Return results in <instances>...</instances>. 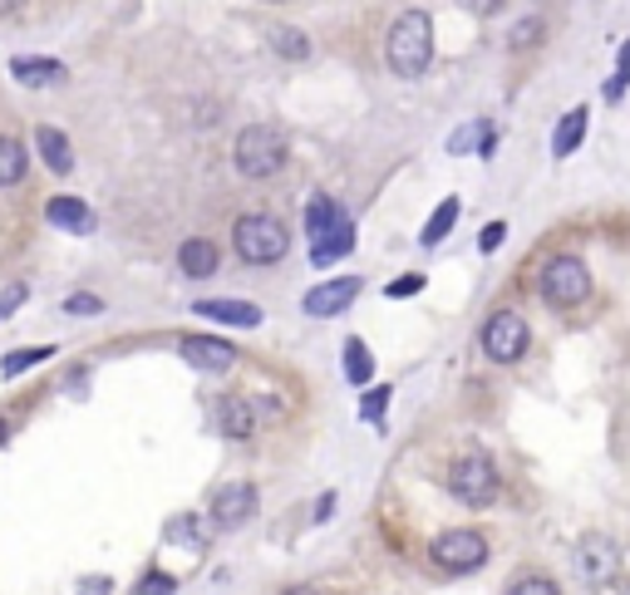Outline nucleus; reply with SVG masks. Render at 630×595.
Instances as JSON below:
<instances>
[{
	"label": "nucleus",
	"mask_w": 630,
	"mask_h": 595,
	"mask_svg": "<svg viewBox=\"0 0 630 595\" xmlns=\"http://www.w3.org/2000/svg\"><path fill=\"white\" fill-rule=\"evenodd\" d=\"M306 237H311V266H335L355 251V221L330 193H315L306 202Z\"/></svg>",
	"instance_id": "nucleus-1"
},
{
	"label": "nucleus",
	"mask_w": 630,
	"mask_h": 595,
	"mask_svg": "<svg viewBox=\"0 0 630 595\" xmlns=\"http://www.w3.org/2000/svg\"><path fill=\"white\" fill-rule=\"evenodd\" d=\"M434 60V20L428 10H404L394 15L390 35H384V65H390L399 79H419Z\"/></svg>",
	"instance_id": "nucleus-2"
},
{
	"label": "nucleus",
	"mask_w": 630,
	"mask_h": 595,
	"mask_svg": "<svg viewBox=\"0 0 630 595\" xmlns=\"http://www.w3.org/2000/svg\"><path fill=\"white\" fill-rule=\"evenodd\" d=\"M291 148H286V133L271 129V123H251V129L237 133V148H232V163L241 177H251V183H267V177H276L281 167H286Z\"/></svg>",
	"instance_id": "nucleus-3"
},
{
	"label": "nucleus",
	"mask_w": 630,
	"mask_h": 595,
	"mask_svg": "<svg viewBox=\"0 0 630 595\" xmlns=\"http://www.w3.org/2000/svg\"><path fill=\"white\" fill-rule=\"evenodd\" d=\"M232 247L247 266H276L291 251V231H286V221L271 217V212H247L232 227Z\"/></svg>",
	"instance_id": "nucleus-4"
},
{
	"label": "nucleus",
	"mask_w": 630,
	"mask_h": 595,
	"mask_svg": "<svg viewBox=\"0 0 630 595\" xmlns=\"http://www.w3.org/2000/svg\"><path fill=\"white\" fill-rule=\"evenodd\" d=\"M448 493L464 507H492L502 493V477L488 453H464V458H454V467H448Z\"/></svg>",
	"instance_id": "nucleus-5"
},
{
	"label": "nucleus",
	"mask_w": 630,
	"mask_h": 595,
	"mask_svg": "<svg viewBox=\"0 0 630 595\" xmlns=\"http://www.w3.org/2000/svg\"><path fill=\"white\" fill-rule=\"evenodd\" d=\"M428 561H434V571H444V576H468V571H478L482 561H488V537L472 527H448L434 537Z\"/></svg>",
	"instance_id": "nucleus-6"
},
{
	"label": "nucleus",
	"mask_w": 630,
	"mask_h": 595,
	"mask_svg": "<svg viewBox=\"0 0 630 595\" xmlns=\"http://www.w3.org/2000/svg\"><path fill=\"white\" fill-rule=\"evenodd\" d=\"M591 295V271L582 257H552L542 266V301L556 311H576Z\"/></svg>",
	"instance_id": "nucleus-7"
},
{
	"label": "nucleus",
	"mask_w": 630,
	"mask_h": 595,
	"mask_svg": "<svg viewBox=\"0 0 630 595\" xmlns=\"http://www.w3.org/2000/svg\"><path fill=\"white\" fill-rule=\"evenodd\" d=\"M532 345V325L522 321L518 311H492L488 325H482V355L492 365H518Z\"/></svg>",
	"instance_id": "nucleus-8"
},
{
	"label": "nucleus",
	"mask_w": 630,
	"mask_h": 595,
	"mask_svg": "<svg viewBox=\"0 0 630 595\" xmlns=\"http://www.w3.org/2000/svg\"><path fill=\"white\" fill-rule=\"evenodd\" d=\"M616 571H621V547H616L611 537H582V547H576V576L586 581V586H611Z\"/></svg>",
	"instance_id": "nucleus-9"
},
{
	"label": "nucleus",
	"mask_w": 630,
	"mask_h": 595,
	"mask_svg": "<svg viewBox=\"0 0 630 595\" xmlns=\"http://www.w3.org/2000/svg\"><path fill=\"white\" fill-rule=\"evenodd\" d=\"M257 483H227L213 493V512H207V522H213L217 531H237L247 527L251 517H257Z\"/></svg>",
	"instance_id": "nucleus-10"
},
{
	"label": "nucleus",
	"mask_w": 630,
	"mask_h": 595,
	"mask_svg": "<svg viewBox=\"0 0 630 595\" xmlns=\"http://www.w3.org/2000/svg\"><path fill=\"white\" fill-rule=\"evenodd\" d=\"M360 275H335V281H321L306 291V301H301V311L315 315V321H330V315H345L355 305V295H360Z\"/></svg>",
	"instance_id": "nucleus-11"
},
{
	"label": "nucleus",
	"mask_w": 630,
	"mask_h": 595,
	"mask_svg": "<svg viewBox=\"0 0 630 595\" xmlns=\"http://www.w3.org/2000/svg\"><path fill=\"white\" fill-rule=\"evenodd\" d=\"M177 349H183V359L193 369H203V375H227V369L237 365V349L217 335H187Z\"/></svg>",
	"instance_id": "nucleus-12"
},
{
	"label": "nucleus",
	"mask_w": 630,
	"mask_h": 595,
	"mask_svg": "<svg viewBox=\"0 0 630 595\" xmlns=\"http://www.w3.org/2000/svg\"><path fill=\"white\" fill-rule=\"evenodd\" d=\"M10 74H15L25 89H55V84L69 79V69L59 60H45V55H20L10 60Z\"/></svg>",
	"instance_id": "nucleus-13"
},
{
	"label": "nucleus",
	"mask_w": 630,
	"mask_h": 595,
	"mask_svg": "<svg viewBox=\"0 0 630 595\" xmlns=\"http://www.w3.org/2000/svg\"><path fill=\"white\" fill-rule=\"evenodd\" d=\"M217 429H222L227 439H251V433H257V403L241 394L217 399Z\"/></svg>",
	"instance_id": "nucleus-14"
},
{
	"label": "nucleus",
	"mask_w": 630,
	"mask_h": 595,
	"mask_svg": "<svg viewBox=\"0 0 630 595\" xmlns=\"http://www.w3.org/2000/svg\"><path fill=\"white\" fill-rule=\"evenodd\" d=\"M177 266H183V275H193V281H207V275H217V266H222V251L207 237H187L183 247H177Z\"/></svg>",
	"instance_id": "nucleus-15"
},
{
	"label": "nucleus",
	"mask_w": 630,
	"mask_h": 595,
	"mask_svg": "<svg viewBox=\"0 0 630 595\" xmlns=\"http://www.w3.org/2000/svg\"><path fill=\"white\" fill-rule=\"evenodd\" d=\"M203 321H222V325H237V331H257L261 325V311L251 301H197L193 305Z\"/></svg>",
	"instance_id": "nucleus-16"
},
{
	"label": "nucleus",
	"mask_w": 630,
	"mask_h": 595,
	"mask_svg": "<svg viewBox=\"0 0 630 595\" xmlns=\"http://www.w3.org/2000/svg\"><path fill=\"white\" fill-rule=\"evenodd\" d=\"M45 217L55 221L59 231H75V237H89L94 231V212H89V202H79V197H50Z\"/></svg>",
	"instance_id": "nucleus-17"
},
{
	"label": "nucleus",
	"mask_w": 630,
	"mask_h": 595,
	"mask_svg": "<svg viewBox=\"0 0 630 595\" xmlns=\"http://www.w3.org/2000/svg\"><path fill=\"white\" fill-rule=\"evenodd\" d=\"M163 537L173 541V547H183V551H207V541H213V522H203L197 512H177L173 522L163 527Z\"/></svg>",
	"instance_id": "nucleus-18"
},
{
	"label": "nucleus",
	"mask_w": 630,
	"mask_h": 595,
	"mask_svg": "<svg viewBox=\"0 0 630 595\" xmlns=\"http://www.w3.org/2000/svg\"><path fill=\"white\" fill-rule=\"evenodd\" d=\"M35 143H40V158H45L50 173H75V148H69V138L59 133L55 123H40Z\"/></svg>",
	"instance_id": "nucleus-19"
},
{
	"label": "nucleus",
	"mask_w": 630,
	"mask_h": 595,
	"mask_svg": "<svg viewBox=\"0 0 630 595\" xmlns=\"http://www.w3.org/2000/svg\"><path fill=\"white\" fill-rule=\"evenodd\" d=\"M586 123H591V109H586V104L566 109L562 123H556V133H552V153L556 158H572L576 148H582V138H586Z\"/></svg>",
	"instance_id": "nucleus-20"
},
{
	"label": "nucleus",
	"mask_w": 630,
	"mask_h": 595,
	"mask_svg": "<svg viewBox=\"0 0 630 595\" xmlns=\"http://www.w3.org/2000/svg\"><path fill=\"white\" fill-rule=\"evenodd\" d=\"M345 379H350L355 389H365L374 379V355H370V345L365 339H345Z\"/></svg>",
	"instance_id": "nucleus-21"
},
{
	"label": "nucleus",
	"mask_w": 630,
	"mask_h": 595,
	"mask_svg": "<svg viewBox=\"0 0 630 595\" xmlns=\"http://www.w3.org/2000/svg\"><path fill=\"white\" fill-rule=\"evenodd\" d=\"M458 207H464V202H458V197H444V202H438V212L424 221V231H419V247H438V241H444L448 231H454Z\"/></svg>",
	"instance_id": "nucleus-22"
},
{
	"label": "nucleus",
	"mask_w": 630,
	"mask_h": 595,
	"mask_svg": "<svg viewBox=\"0 0 630 595\" xmlns=\"http://www.w3.org/2000/svg\"><path fill=\"white\" fill-rule=\"evenodd\" d=\"M25 163H30L25 148H20L15 138L0 133V187H15L20 177H25Z\"/></svg>",
	"instance_id": "nucleus-23"
},
{
	"label": "nucleus",
	"mask_w": 630,
	"mask_h": 595,
	"mask_svg": "<svg viewBox=\"0 0 630 595\" xmlns=\"http://www.w3.org/2000/svg\"><path fill=\"white\" fill-rule=\"evenodd\" d=\"M55 355V345H30V349H10L6 359H0V379H15V375H25L30 365H40V359H50Z\"/></svg>",
	"instance_id": "nucleus-24"
},
{
	"label": "nucleus",
	"mask_w": 630,
	"mask_h": 595,
	"mask_svg": "<svg viewBox=\"0 0 630 595\" xmlns=\"http://www.w3.org/2000/svg\"><path fill=\"white\" fill-rule=\"evenodd\" d=\"M271 50H276L281 60H306L311 40L301 35V30H291V25H276V30H271Z\"/></svg>",
	"instance_id": "nucleus-25"
},
{
	"label": "nucleus",
	"mask_w": 630,
	"mask_h": 595,
	"mask_svg": "<svg viewBox=\"0 0 630 595\" xmlns=\"http://www.w3.org/2000/svg\"><path fill=\"white\" fill-rule=\"evenodd\" d=\"M177 591V576H167V571H143L133 595H173Z\"/></svg>",
	"instance_id": "nucleus-26"
},
{
	"label": "nucleus",
	"mask_w": 630,
	"mask_h": 595,
	"mask_svg": "<svg viewBox=\"0 0 630 595\" xmlns=\"http://www.w3.org/2000/svg\"><path fill=\"white\" fill-rule=\"evenodd\" d=\"M394 389H370V394L360 399V413H365V423H380L384 419V403H390Z\"/></svg>",
	"instance_id": "nucleus-27"
},
{
	"label": "nucleus",
	"mask_w": 630,
	"mask_h": 595,
	"mask_svg": "<svg viewBox=\"0 0 630 595\" xmlns=\"http://www.w3.org/2000/svg\"><path fill=\"white\" fill-rule=\"evenodd\" d=\"M626 84H630V40L621 45V65H616L611 84H606V99H621V94H626Z\"/></svg>",
	"instance_id": "nucleus-28"
},
{
	"label": "nucleus",
	"mask_w": 630,
	"mask_h": 595,
	"mask_svg": "<svg viewBox=\"0 0 630 595\" xmlns=\"http://www.w3.org/2000/svg\"><path fill=\"white\" fill-rule=\"evenodd\" d=\"M482 129H488V123H464V129L448 138V153H468L472 143H482Z\"/></svg>",
	"instance_id": "nucleus-29"
},
{
	"label": "nucleus",
	"mask_w": 630,
	"mask_h": 595,
	"mask_svg": "<svg viewBox=\"0 0 630 595\" xmlns=\"http://www.w3.org/2000/svg\"><path fill=\"white\" fill-rule=\"evenodd\" d=\"M419 291H424V275H399V281L384 285V295H390V301H409V295H419Z\"/></svg>",
	"instance_id": "nucleus-30"
},
{
	"label": "nucleus",
	"mask_w": 630,
	"mask_h": 595,
	"mask_svg": "<svg viewBox=\"0 0 630 595\" xmlns=\"http://www.w3.org/2000/svg\"><path fill=\"white\" fill-rule=\"evenodd\" d=\"M30 301V285L25 281H15V285H6L0 291V315H10V311H20V305Z\"/></svg>",
	"instance_id": "nucleus-31"
},
{
	"label": "nucleus",
	"mask_w": 630,
	"mask_h": 595,
	"mask_svg": "<svg viewBox=\"0 0 630 595\" xmlns=\"http://www.w3.org/2000/svg\"><path fill=\"white\" fill-rule=\"evenodd\" d=\"M508 595H562V591H556V581H547V576H528V581H518Z\"/></svg>",
	"instance_id": "nucleus-32"
},
{
	"label": "nucleus",
	"mask_w": 630,
	"mask_h": 595,
	"mask_svg": "<svg viewBox=\"0 0 630 595\" xmlns=\"http://www.w3.org/2000/svg\"><path fill=\"white\" fill-rule=\"evenodd\" d=\"M65 311L69 315H99L104 301H99V295H89V291H79V295H69V301H65Z\"/></svg>",
	"instance_id": "nucleus-33"
},
{
	"label": "nucleus",
	"mask_w": 630,
	"mask_h": 595,
	"mask_svg": "<svg viewBox=\"0 0 630 595\" xmlns=\"http://www.w3.org/2000/svg\"><path fill=\"white\" fill-rule=\"evenodd\" d=\"M537 35H542V25H537V20H522V25H512L508 45H512V50H528V45H532V40H537Z\"/></svg>",
	"instance_id": "nucleus-34"
},
{
	"label": "nucleus",
	"mask_w": 630,
	"mask_h": 595,
	"mask_svg": "<svg viewBox=\"0 0 630 595\" xmlns=\"http://www.w3.org/2000/svg\"><path fill=\"white\" fill-rule=\"evenodd\" d=\"M502 237H508V221H488V227H482V237H478V251H498Z\"/></svg>",
	"instance_id": "nucleus-35"
},
{
	"label": "nucleus",
	"mask_w": 630,
	"mask_h": 595,
	"mask_svg": "<svg viewBox=\"0 0 630 595\" xmlns=\"http://www.w3.org/2000/svg\"><path fill=\"white\" fill-rule=\"evenodd\" d=\"M109 591H113V581H109V576H84L75 595H109Z\"/></svg>",
	"instance_id": "nucleus-36"
},
{
	"label": "nucleus",
	"mask_w": 630,
	"mask_h": 595,
	"mask_svg": "<svg viewBox=\"0 0 630 595\" xmlns=\"http://www.w3.org/2000/svg\"><path fill=\"white\" fill-rule=\"evenodd\" d=\"M458 6H464L468 15H492V10H502V0H458Z\"/></svg>",
	"instance_id": "nucleus-37"
},
{
	"label": "nucleus",
	"mask_w": 630,
	"mask_h": 595,
	"mask_svg": "<svg viewBox=\"0 0 630 595\" xmlns=\"http://www.w3.org/2000/svg\"><path fill=\"white\" fill-rule=\"evenodd\" d=\"M330 512H335V493H325V497H321V507H315V522H325Z\"/></svg>",
	"instance_id": "nucleus-38"
},
{
	"label": "nucleus",
	"mask_w": 630,
	"mask_h": 595,
	"mask_svg": "<svg viewBox=\"0 0 630 595\" xmlns=\"http://www.w3.org/2000/svg\"><path fill=\"white\" fill-rule=\"evenodd\" d=\"M25 10V0H0V15H20Z\"/></svg>",
	"instance_id": "nucleus-39"
},
{
	"label": "nucleus",
	"mask_w": 630,
	"mask_h": 595,
	"mask_svg": "<svg viewBox=\"0 0 630 595\" xmlns=\"http://www.w3.org/2000/svg\"><path fill=\"white\" fill-rule=\"evenodd\" d=\"M281 595H321V591H315V586H286Z\"/></svg>",
	"instance_id": "nucleus-40"
},
{
	"label": "nucleus",
	"mask_w": 630,
	"mask_h": 595,
	"mask_svg": "<svg viewBox=\"0 0 630 595\" xmlns=\"http://www.w3.org/2000/svg\"><path fill=\"white\" fill-rule=\"evenodd\" d=\"M6 439H10V423H6V419H0V443H6Z\"/></svg>",
	"instance_id": "nucleus-41"
}]
</instances>
